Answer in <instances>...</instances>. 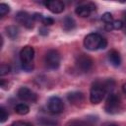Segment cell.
I'll use <instances>...</instances> for the list:
<instances>
[{"instance_id": "obj_2", "label": "cell", "mask_w": 126, "mask_h": 126, "mask_svg": "<svg viewBox=\"0 0 126 126\" xmlns=\"http://www.w3.org/2000/svg\"><path fill=\"white\" fill-rule=\"evenodd\" d=\"M20 61L24 71L32 72L34 68L33 65V57H34V49L33 47L27 45L24 46L20 51Z\"/></svg>"}, {"instance_id": "obj_26", "label": "cell", "mask_w": 126, "mask_h": 126, "mask_svg": "<svg viewBox=\"0 0 126 126\" xmlns=\"http://www.w3.org/2000/svg\"><path fill=\"white\" fill-rule=\"evenodd\" d=\"M122 90H123V92L126 94V83H125V84L122 86Z\"/></svg>"}, {"instance_id": "obj_27", "label": "cell", "mask_w": 126, "mask_h": 126, "mask_svg": "<svg viewBox=\"0 0 126 126\" xmlns=\"http://www.w3.org/2000/svg\"><path fill=\"white\" fill-rule=\"evenodd\" d=\"M71 126H84L83 124H81V123H79V124H72Z\"/></svg>"}, {"instance_id": "obj_8", "label": "cell", "mask_w": 126, "mask_h": 126, "mask_svg": "<svg viewBox=\"0 0 126 126\" xmlns=\"http://www.w3.org/2000/svg\"><path fill=\"white\" fill-rule=\"evenodd\" d=\"M17 94H18V97L22 101H26V102L33 103L37 99V94L27 87H21L18 90Z\"/></svg>"}, {"instance_id": "obj_3", "label": "cell", "mask_w": 126, "mask_h": 126, "mask_svg": "<svg viewBox=\"0 0 126 126\" xmlns=\"http://www.w3.org/2000/svg\"><path fill=\"white\" fill-rule=\"evenodd\" d=\"M107 90L104 84V81H96L92 85L91 92H90V100L93 104H97L99 103L104 95L106 94Z\"/></svg>"}, {"instance_id": "obj_28", "label": "cell", "mask_w": 126, "mask_h": 126, "mask_svg": "<svg viewBox=\"0 0 126 126\" xmlns=\"http://www.w3.org/2000/svg\"><path fill=\"white\" fill-rule=\"evenodd\" d=\"M107 126H117L116 124H109V125H107Z\"/></svg>"}, {"instance_id": "obj_18", "label": "cell", "mask_w": 126, "mask_h": 126, "mask_svg": "<svg viewBox=\"0 0 126 126\" xmlns=\"http://www.w3.org/2000/svg\"><path fill=\"white\" fill-rule=\"evenodd\" d=\"M110 26H111L112 30H116V31L122 30L123 29V21H121V20H114L110 24Z\"/></svg>"}, {"instance_id": "obj_11", "label": "cell", "mask_w": 126, "mask_h": 126, "mask_svg": "<svg viewBox=\"0 0 126 126\" xmlns=\"http://www.w3.org/2000/svg\"><path fill=\"white\" fill-rule=\"evenodd\" d=\"M95 10V5L93 3H88V4H83V5H79L76 9H75V13L82 17V18H87L91 15V13L93 11Z\"/></svg>"}, {"instance_id": "obj_10", "label": "cell", "mask_w": 126, "mask_h": 126, "mask_svg": "<svg viewBox=\"0 0 126 126\" xmlns=\"http://www.w3.org/2000/svg\"><path fill=\"white\" fill-rule=\"evenodd\" d=\"M45 5V7L54 14H60L64 11L65 5L62 1L60 0H50V1H45L43 3Z\"/></svg>"}, {"instance_id": "obj_6", "label": "cell", "mask_w": 126, "mask_h": 126, "mask_svg": "<svg viewBox=\"0 0 126 126\" xmlns=\"http://www.w3.org/2000/svg\"><path fill=\"white\" fill-rule=\"evenodd\" d=\"M93 64H94L93 59L87 54H80L76 59L77 68L84 73L89 72L93 68Z\"/></svg>"}, {"instance_id": "obj_4", "label": "cell", "mask_w": 126, "mask_h": 126, "mask_svg": "<svg viewBox=\"0 0 126 126\" xmlns=\"http://www.w3.org/2000/svg\"><path fill=\"white\" fill-rule=\"evenodd\" d=\"M61 62V56L57 50L51 49L48 50L44 57V63L47 69L50 70H56L59 68Z\"/></svg>"}, {"instance_id": "obj_5", "label": "cell", "mask_w": 126, "mask_h": 126, "mask_svg": "<svg viewBox=\"0 0 126 126\" xmlns=\"http://www.w3.org/2000/svg\"><path fill=\"white\" fill-rule=\"evenodd\" d=\"M120 104H121V101H120V97L116 94H109L107 98H106V101H105V106H104V109L107 113H116L119 111L120 109Z\"/></svg>"}, {"instance_id": "obj_23", "label": "cell", "mask_w": 126, "mask_h": 126, "mask_svg": "<svg viewBox=\"0 0 126 126\" xmlns=\"http://www.w3.org/2000/svg\"><path fill=\"white\" fill-rule=\"evenodd\" d=\"M11 126H33L30 122H24V121H15Z\"/></svg>"}, {"instance_id": "obj_17", "label": "cell", "mask_w": 126, "mask_h": 126, "mask_svg": "<svg viewBox=\"0 0 126 126\" xmlns=\"http://www.w3.org/2000/svg\"><path fill=\"white\" fill-rule=\"evenodd\" d=\"M10 12V7L6 3H1L0 4V17L3 18L5 15H7Z\"/></svg>"}, {"instance_id": "obj_20", "label": "cell", "mask_w": 126, "mask_h": 126, "mask_svg": "<svg viewBox=\"0 0 126 126\" xmlns=\"http://www.w3.org/2000/svg\"><path fill=\"white\" fill-rule=\"evenodd\" d=\"M8 117H9V113L7 112V110L3 106H1L0 107V122L4 123L8 119Z\"/></svg>"}, {"instance_id": "obj_7", "label": "cell", "mask_w": 126, "mask_h": 126, "mask_svg": "<svg viewBox=\"0 0 126 126\" xmlns=\"http://www.w3.org/2000/svg\"><path fill=\"white\" fill-rule=\"evenodd\" d=\"M47 107H48V110L51 112V113H54V114H59L63 111L64 109V103H63V100L59 97V96H56V95H52L48 98V101H47Z\"/></svg>"}, {"instance_id": "obj_12", "label": "cell", "mask_w": 126, "mask_h": 126, "mask_svg": "<svg viewBox=\"0 0 126 126\" xmlns=\"http://www.w3.org/2000/svg\"><path fill=\"white\" fill-rule=\"evenodd\" d=\"M67 99L70 103L79 106L85 101V95L81 92H72L67 94Z\"/></svg>"}, {"instance_id": "obj_14", "label": "cell", "mask_w": 126, "mask_h": 126, "mask_svg": "<svg viewBox=\"0 0 126 126\" xmlns=\"http://www.w3.org/2000/svg\"><path fill=\"white\" fill-rule=\"evenodd\" d=\"M76 27V23L74 21V19L70 16H67L64 18L63 20V29L65 31H71Z\"/></svg>"}, {"instance_id": "obj_16", "label": "cell", "mask_w": 126, "mask_h": 126, "mask_svg": "<svg viewBox=\"0 0 126 126\" xmlns=\"http://www.w3.org/2000/svg\"><path fill=\"white\" fill-rule=\"evenodd\" d=\"M6 33L10 38L15 39L19 35V29L16 26H9L6 28Z\"/></svg>"}, {"instance_id": "obj_22", "label": "cell", "mask_w": 126, "mask_h": 126, "mask_svg": "<svg viewBox=\"0 0 126 126\" xmlns=\"http://www.w3.org/2000/svg\"><path fill=\"white\" fill-rule=\"evenodd\" d=\"M41 22H42V24L44 26H51V25L54 24V20L52 18H50V17H44Z\"/></svg>"}, {"instance_id": "obj_9", "label": "cell", "mask_w": 126, "mask_h": 126, "mask_svg": "<svg viewBox=\"0 0 126 126\" xmlns=\"http://www.w3.org/2000/svg\"><path fill=\"white\" fill-rule=\"evenodd\" d=\"M17 21L22 24L24 27H26L27 29H32L33 28V24H34V19L32 17V15H30L27 12L21 11L17 14L16 16Z\"/></svg>"}, {"instance_id": "obj_19", "label": "cell", "mask_w": 126, "mask_h": 126, "mask_svg": "<svg viewBox=\"0 0 126 126\" xmlns=\"http://www.w3.org/2000/svg\"><path fill=\"white\" fill-rule=\"evenodd\" d=\"M10 71H11V67L8 64L2 63L0 65V76H5L8 73H10Z\"/></svg>"}, {"instance_id": "obj_24", "label": "cell", "mask_w": 126, "mask_h": 126, "mask_svg": "<svg viewBox=\"0 0 126 126\" xmlns=\"http://www.w3.org/2000/svg\"><path fill=\"white\" fill-rule=\"evenodd\" d=\"M39 33L40 34H43V35H46L48 33V31L46 29H44V28H40L39 29Z\"/></svg>"}, {"instance_id": "obj_21", "label": "cell", "mask_w": 126, "mask_h": 126, "mask_svg": "<svg viewBox=\"0 0 126 126\" xmlns=\"http://www.w3.org/2000/svg\"><path fill=\"white\" fill-rule=\"evenodd\" d=\"M101 21H103L105 24H111L114 20H113V18H112V15H111L110 13L106 12V13H104V14L101 16Z\"/></svg>"}, {"instance_id": "obj_25", "label": "cell", "mask_w": 126, "mask_h": 126, "mask_svg": "<svg viewBox=\"0 0 126 126\" xmlns=\"http://www.w3.org/2000/svg\"><path fill=\"white\" fill-rule=\"evenodd\" d=\"M123 31H124V32L126 33V17H124V21H123V29H122Z\"/></svg>"}, {"instance_id": "obj_15", "label": "cell", "mask_w": 126, "mask_h": 126, "mask_svg": "<svg viewBox=\"0 0 126 126\" xmlns=\"http://www.w3.org/2000/svg\"><path fill=\"white\" fill-rule=\"evenodd\" d=\"M15 111L20 115H26L30 112V107L26 103H19L15 106Z\"/></svg>"}, {"instance_id": "obj_1", "label": "cell", "mask_w": 126, "mask_h": 126, "mask_svg": "<svg viewBox=\"0 0 126 126\" xmlns=\"http://www.w3.org/2000/svg\"><path fill=\"white\" fill-rule=\"evenodd\" d=\"M84 45L88 50L94 51L97 49H104L107 46V40L97 32L89 33L84 39Z\"/></svg>"}, {"instance_id": "obj_13", "label": "cell", "mask_w": 126, "mask_h": 126, "mask_svg": "<svg viewBox=\"0 0 126 126\" xmlns=\"http://www.w3.org/2000/svg\"><path fill=\"white\" fill-rule=\"evenodd\" d=\"M108 61L110 62V64L114 67H118L121 64V57L118 51H116L115 49H112L108 52Z\"/></svg>"}]
</instances>
